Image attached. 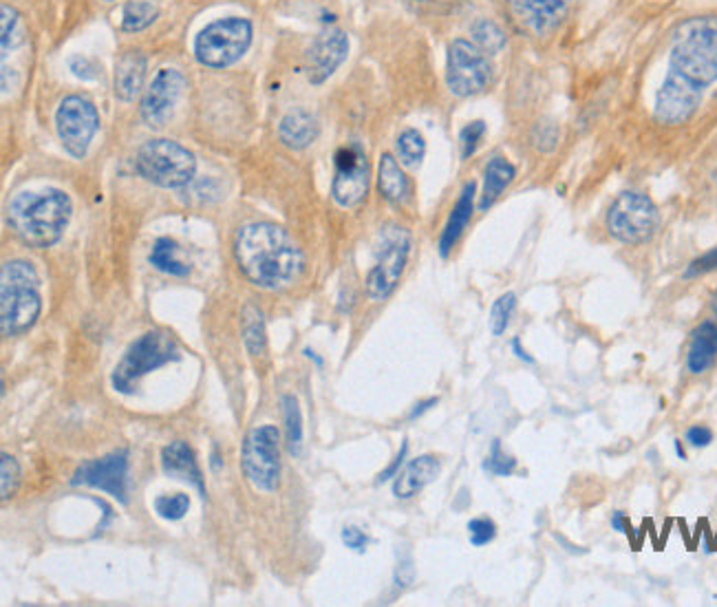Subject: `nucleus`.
<instances>
[{"instance_id":"dca6fc26","label":"nucleus","mask_w":717,"mask_h":607,"mask_svg":"<svg viewBox=\"0 0 717 607\" xmlns=\"http://www.w3.org/2000/svg\"><path fill=\"white\" fill-rule=\"evenodd\" d=\"M347 53H349V38L345 31H340L336 27L320 31V34L314 38L312 47H309L305 60V71L309 82L323 84L325 80H329L338 71L342 62H345Z\"/></svg>"},{"instance_id":"c03bdc74","label":"nucleus","mask_w":717,"mask_h":607,"mask_svg":"<svg viewBox=\"0 0 717 607\" xmlns=\"http://www.w3.org/2000/svg\"><path fill=\"white\" fill-rule=\"evenodd\" d=\"M687 442L695 446V449H704V446H709L713 442V433L706 427H691L687 431Z\"/></svg>"},{"instance_id":"a211bd4d","label":"nucleus","mask_w":717,"mask_h":607,"mask_svg":"<svg viewBox=\"0 0 717 607\" xmlns=\"http://www.w3.org/2000/svg\"><path fill=\"white\" fill-rule=\"evenodd\" d=\"M508 3L517 23L534 34H548L570 9V0H508Z\"/></svg>"},{"instance_id":"0eeeda50","label":"nucleus","mask_w":717,"mask_h":607,"mask_svg":"<svg viewBox=\"0 0 717 607\" xmlns=\"http://www.w3.org/2000/svg\"><path fill=\"white\" fill-rule=\"evenodd\" d=\"M252 45V23L248 18L230 16L214 20L199 31L195 40V56L199 65L210 69H226L245 56Z\"/></svg>"},{"instance_id":"79ce46f5","label":"nucleus","mask_w":717,"mask_h":607,"mask_svg":"<svg viewBox=\"0 0 717 607\" xmlns=\"http://www.w3.org/2000/svg\"><path fill=\"white\" fill-rule=\"evenodd\" d=\"M715 268H717V250L704 254V257H700L698 261H693L684 276H687V279H691V276H700V274H706V272H711Z\"/></svg>"},{"instance_id":"4c0bfd02","label":"nucleus","mask_w":717,"mask_h":607,"mask_svg":"<svg viewBox=\"0 0 717 607\" xmlns=\"http://www.w3.org/2000/svg\"><path fill=\"white\" fill-rule=\"evenodd\" d=\"M0 475H3V488H0V495H3V502L16 493L20 484V466L9 453L0 455Z\"/></svg>"},{"instance_id":"473e14b6","label":"nucleus","mask_w":717,"mask_h":607,"mask_svg":"<svg viewBox=\"0 0 717 607\" xmlns=\"http://www.w3.org/2000/svg\"><path fill=\"white\" fill-rule=\"evenodd\" d=\"M515 307H517V296L512 292L497 298L495 305H492V310H490V329H492V334L501 336L506 332L508 325H510V318H512V314H515Z\"/></svg>"},{"instance_id":"1a4fd4ad","label":"nucleus","mask_w":717,"mask_h":607,"mask_svg":"<svg viewBox=\"0 0 717 607\" xmlns=\"http://www.w3.org/2000/svg\"><path fill=\"white\" fill-rule=\"evenodd\" d=\"M660 226L654 201L640 193H623L607 212V230L623 243H645Z\"/></svg>"},{"instance_id":"9d476101","label":"nucleus","mask_w":717,"mask_h":607,"mask_svg":"<svg viewBox=\"0 0 717 607\" xmlns=\"http://www.w3.org/2000/svg\"><path fill=\"white\" fill-rule=\"evenodd\" d=\"M492 80V65L488 53L470 40H453L448 47L446 84L457 98H470L488 89Z\"/></svg>"},{"instance_id":"2eb2a0df","label":"nucleus","mask_w":717,"mask_h":607,"mask_svg":"<svg viewBox=\"0 0 717 607\" xmlns=\"http://www.w3.org/2000/svg\"><path fill=\"white\" fill-rule=\"evenodd\" d=\"M186 89V80L177 69H162L153 78L151 87L146 89L142 100V120L151 129H162V126L173 117L175 106Z\"/></svg>"},{"instance_id":"58836bf2","label":"nucleus","mask_w":717,"mask_h":607,"mask_svg":"<svg viewBox=\"0 0 717 607\" xmlns=\"http://www.w3.org/2000/svg\"><path fill=\"white\" fill-rule=\"evenodd\" d=\"M468 535H470V543H473L475 548L486 546V543H490L492 539L497 537L495 521L488 519V517L473 519V521H470V524H468Z\"/></svg>"},{"instance_id":"6ab92c4d","label":"nucleus","mask_w":717,"mask_h":607,"mask_svg":"<svg viewBox=\"0 0 717 607\" xmlns=\"http://www.w3.org/2000/svg\"><path fill=\"white\" fill-rule=\"evenodd\" d=\"M442 473V464L435 455H420L409 462V466L398 475L393 484V495L398 499H411L424 488L435 482Z\"/></svg>"},{"instance_id":"8fccbe9b","label":"nucleus","mask_w":717,"mask_h":607,"mask_svg":"<svg viewBox=\"0 0 717 607\" xmlns=\"http://www.w3.org/2000/svg\"><path fill=\"white\" fill-rule=\"evenodd\" d=\"M676 451H678V455L682 457V460H684V451H682V446H680V442H676Z\"/></svg>"},{"instance_id":"7c9ffc66","label":"nucleus","mask_w":717,"mask_h":607,"mask_svg":"<svg viewBox=\"0 0 717 607\" xmlns=\"http://www.w3.org/2000/svg\"><path fill=\"white\" fill-rule=\"evenodd\" d=\"M157 14L159 12L153 3H146V0H133V3H128L122 12V29L142 31L148 25L155 23Z\"/></svg>"},{"instance_id":"20e7f679","label":"nucleus","mask_w":717,"mask_h":607,"mask_svg":"<svg viewBox=\"0 0 717 607\" xmlns=\"http://www.w3.org/2000/svg\"><path fill=\"white\" fill-rule=\"evenodd\" d=\"M38 274L27 261H9L0 274V329L5 338L29 332L36 325L42 301Z\"/></svg>"},{"instance_id":"49530a36","label":"nucleus","mask_w":717,"mask_h":607,"mask_svg":"<svg viewBox=\"0 0 717 607\" xmlns=\"http://www.w3.org/2000/svg\"><path fill=\"white\" fill-rule=\"evenodd\" d=\"M512 351H515V354H517V358H519V360H523V362H530V365H532V362H534V358H532V356L528 354V351L521 347V340H519V338H515V340H512Z\"/></svg>"},{"instance_id":"423d86ee","label":"nucleus","mask_w":717,"mask_h":607,"mask_svg":"<svg viewBox=\"0 0 717 607\" xmlns=\"http://www.w3.org/2000/svg\"><path fill=\"white\" fill-rule=\"evenodd\" d=\"M135 168L155 186L184 188L195 177L197 162L188 148L173 140H151L137 151Z\"/></svg>"},{"instance_id":"f8f14e48","label":"nucleus","mask_w":717,"mask_h":607,"mask_svg":"<svg viewBox=\"0 0 717 607\" xmlns=\"http://www.w3.org/2000/svg\"><path fill=\"white\" fill-rule=\"evenodd\" d=\"M100 129V115L95 111L93 102L80 95H69L58 106L56 113V131L62 146L67 151L82 159L87 155L95 133Z\"/></svg>"},{"instance_id":"603ef678","label":"nucleus","mask_w":717,"mask_h":607,"mask_svg":"<svg viewBox=\"0 0 717 607\" xmlns=\"http://www.w3.org/2000/svg\"><path fill=\"white\" fill-rule=\"evenodd\" d=\"M106 3H113V0H106Z\"/></svg>"},{"instance_id":"f704fd0d","label":"nucleus","mask_w":717,"mask_h":607,"mask_svg":"<svg viewBox=\"0 0 717 607\" xmlns=\"http://www.w3.org/2000/svg\"><path fill=\"white\" fill-rule=\"evenodd\" d=\"M190 508V499L184 495V493H177V495H162L155 499V510L157 515L162 519H168V521H177L184 517L188 513Z\"/></svg>"},{"instance_id":"ddd939ff","label":"nucleus","mask_w":717,"mask_h":607,"mask_svg":"<svg viewBox=\"0 0 717 607\" xmlns=\"http://www.w3.org/2000/svg\"><path fill=\"white\" fill-rule=\"evenodd\" d=\"M331 197L342 208H356L369 193V159L360 144L342 146L334 159Z\"/></svg>"},{"instance_id":"f257e3e1","label":"nucleus","mask_w":717,"mask_h":607,"mask_svg":"<svg viewBox=\"0 0 717 607\" xmlns=\"http://www.w3.org/2000/svg\"><path fill=\"white\" fill-rule=\"evenodd\" d=\"M234 257L248 281L263 290H281L303 272V252L274 223H248L234 237Z\"/></svg>"},{"instance_id":"c756f323","label":"nucleus","mask_w":717,"mask_h":607,"mask_svg":"<svg viewBox=\"0 0 717 607\" xmlns=\"http://www.w3.org/2000/svg\"><path fill=\"white\" fill-rule=\"evenodd\" d=\"M470 34H473L475 45L488 53V56H495V53L506 47L504 29L497 23H492V20H477V23L470 27Z\"/></svg>"},{"instance_id":"412c9836","label":"nucleus","mask_w":717,"mask_h":607,"mask_svg":"<svg viewBox=\"0 0 717 607\" xmlns=\"http://www.w3.org/2000/svg\"><path fill=\"white\" fill-rule=\"evenodd\" d=\"M146 80V58L142 51H124L115 62V95L122 102L135 100Z\"/></svg>"},{"instance_id":"393cba45","label":"nucleus","mask_w":717,"mask_h":607,"mask_svg":"<svg viewBox=\"0 0 717 607\" xmlns=\"http://www.w3.org/2000/svg\"><path fill=\"white\" fill-rule=\"evenodd\" d=\"M378 188H380L382 197L391 201V204H402V201H406V197H409V193H411L409 179H406L404 170L398 164V159L389 153H384L380 157Z\"/></svg>"},{"instance_id":"4468645a","label":"nucleus","mask_w":717,"mask_h":607,"mask_svg":"<svg viewBox=\"0 0 717 607\" xmlns=\"http://www.w3.org/2000/svg\"><path fill=\"white\" fill-rule=\"evenodd\" d=\"M73 486H91L100 488L120 499L122 504L128 502V451H115L102 460L84 462L76 475L71 479Z\"/></svg>"},{"instance_id":"cd10ccee","label":"nucleus","mask_w":717,"mask_h":607,"mask_svg":"<svg viewBox=\"0 0 717 607\" xmlns=\"http://www.w3.org/2000/svg\"><path fill=\"white\" fill-rule=\"evenodd\" d=\"M283 418H285V433H287V451L298 457L303 451V415L294 396L283 398Z\"/></svg>"},{"instance_id":"4be33fe9","label":"nucleus","mask_w":717,"mask_h":607,"mask_svg":"<svg viewBox=\"0 0 717 607\" xmlns=\"http://www.w3.org/2000/svg\"><path fill=\"white\" fill-rule=\"evenodd\" d=\"M318 133V120L303 109L290 111L283 117L281 124H278V137H281V142L287 148H292V151H303L309 144H314Z\"/></svg>"},{"instance_id":"a878e982","label":"nucleus","mask_w":717,"mask_h":607,"mask_svg":"<svg viewBox=\"0 0 717 607\" xmlns=\"http://www.w3.org/2000/svg\"><path fill=\"white\" fill-rule=\"evenodd\" d=\"M512 179H515V166H512L508 159L504 157L490 159L484 170V193H481L479 208L488 210L492 204H495L501 193L512 184Z\"/></svg>"},{"instance_id":"09e8293b","label":"nucleus","mask_w":717,"mask_h":607,"mask_svg":"<svg viewBox=\"0 0 717 607\" xmlns=\"http://www.w3.org/2000/svg\"><path fill=\"white\" fill-rule=\"evenodd\" d=\"M612 528L618 530V532H625L627 530V517L623 513H614L612 517Z\"/></svg>"},{"instance_id":"5701e85b","label":"nucleus","mask_w":717,"mask_h":607,"mask_svg":"<svg viewBox=\"0 0 717 607\" xmlns=\"http://www.w3.org/2000/svg\"><path fill=\"white\" fill-rule=\"evenodd\" d=\"M473 210H475V181H470V184L464 186L462 195H459L457 204H455V208L451 212V217H448L444 232L440 237V254L444 259L457 246V241L464 234L470 217H473Z\"/></svg>"},{"instance_id":"f3484780","label":"nucleus","mask_w":717,"mask_h":607,"mask_svg":"<svg viewBox=\"0 0 717 607\" xmlns=\"http://www.w3.org/2000/svg\"><path fill=\"white\" fill-rule=\"evenodd\" d=\"M702 93L704 91L695 89L691 84L667 73V78L656 95V120L669 126L687 122L700 106Z\"/></svg>"},{"instance_id":"ea45409f","label":"nucleus","mask_w":717,"mask_h":607,"mask_svg":"<svg viewBox=\"0 0 717 607\" xmlns=\"http://www.w3.org/2000/svg\"><path fill=\"white\" fill-rule=\"evenodd\" d=\"M486 133V124L477 120V122H470L468 126H464L462 133H459V146H462V157L468 159L470 155H473L477 151V146L481 142V137H484Z\"/></svg>"},{"instance_id":"39448f33","label":"nucleus","mask_w":717,"mask_h":607,"mask_svg":"<svg viewBox=\"0 0 717 607\" xmlns=\"http://www.w3.org/2000/svg\"><path fill=\"white\" fill-rule=\"evenodd\" d=\"M179 358L181 354L173 336L159 332V329L146 332L128 347L122 362L115 367L111 378L113 389L120 393H133L139 378H144L146 374H151V371Z\"/></svg>"},{"instance_id":"a19ab883","label":"nucleus","mask_w":717,"mask_h":607,"mask_svg":"<svg viewBox=\"0 0 717 607\" xmlns=\"http://www.w3.org/2000/svg\"><path fill=\"white\" fill-rule=\"evenodd\" d=\"M369 541L371 539L365 535V532L356 526H347L345 530H342V543H345V546L353 552H365Z\"/></svg>"},{"instance_id":"7ed1b4c3","label":"nucleus","mask_w":717,"mask_h":607,"mask_svg":"<svg viewBox=\"0 0 717 607\" xmlns=\"http://www.w3.org/2000/svg\"><path fill=\"white\" fill-rule=\"evenodd\" d=\"M71 219V199L58 188L18 193L9 204V223L29 248L45 250L58 243Z\"/></svg>"},{"instance_id":"c9c22d12","label":"nucleus","mask_w":717,"mask_h":607,"mask_svg":"<svg viewBox=\"0 0 717 607\" xmlns=\"http://www.w3.org/2000/svg\"><path fill=\"white\" fill-rule=\"evenodd\" d=\"M484 468L488 473L497 475V477H510L512 473H515L517 468V460L512 455L504 453V449H501V442L495 440L492 442V449H490V455L488 460L484 462Z\"/></svg>"},{"instance_id":"bb28decb","label":"nucleus","mask_w":717,"mask_h":607,"mask_svg":"<svg viewBox=\"0 0 717 607\" xmlns=\"http://www.w3.org/2000/svg\"><path fill=\"white\" fill-rule=\"evenodd\" d=\"M177 243L173 239H157L153 252H151V265L155 270L170 274V276H186L190 272V268L186 263H181L177 259Z\"/></svg>"},{"instance_id":"aec40b11","label":"nucleus","mask_w":717,"mask_h":607,"mask_svg":"<svg viewBox=\"0 0 717 607\" xmlns=\"http://www.w3.org/2000/svg\"><path fill=\"white\" fill-rule=\"evenodd\" d=\"M162 468L168 477L192 484L201 493V497H206V484H203L199 464L195 460V453H192L186 442L179 440L166 446L162 451Z\"/></svg>"},{"instance_id":"e433bc0d","label":"nucleus","mask_w":717,"mask_h":607,"mask_svg":"<svg viewBox=\"0 0 717 607\" xmlns=\"http://www.w3.org/2000/svg\"><path fill=\"white\" fill-rule=\"evenodd\" d=\"M466 0H409L413 12L422 16H448L457 12Z\"/></svg>"},{"instance_id":"f03ea898","label":"nucleus","mask_w":717,"mask_h":607,"mask_svg":"<svg viewBox=\"0 0 717 607\" xmlns=\"http://www.w3.org/2000/svg\"><path fill=\"white\" fill-rule=\"evenodd\" d=\"M669 73L704 91L717 82V18L684 20L671 36Z\"/></svg>"},{"instance_id":"c85d7f7f","label":"nucleus","mask_w":717,"mask_h":607,"mask_svg":"<svg viewBox=\"0 0 717 607\" xmlns=\"http://www.w3.org/2000/svg\"><path fill=\"white\" fill-rule=\"evenodd\" d=\"M243 340H245V347H248V351L254 358H263L267 354L263 314L256 310V307H245Z\"/></svg>"},{"instance_id":"b1692460","label":"nucleus","mask_w":717,"mask_h":607,"mask_svg":"<svg viewBox=\"0 0 717 607\" xmlns=\"http://www.w3.org/2000/svg\"><path fill=\"white\" fill-rule=\"evenodd\" d=\"M717 358V323L706 321L691 336L687 367L691 374H704Z\"/></svg>"},{"instance_id":"de8ad7c7","label":"nucleus","mask_w":717,"mask_h":607,"mask_svg":"<svg viewBox=\"0 0 717 607\" xmlns=\"http://www.w3.org/2000/svg\"><path fill=\"white\" fill-rule=\"evenodd\" d=\"M433 404H437V398H431V400H426V402H420V404H417V407H415V409H413V413H411V420L420 418V415H422L424 411L431 409Z\"/></svg>"},{"instance_id":"2f4dec72","label":"nucleus","mask_w":717,"mask_h":607,"mask_svg":"<svg viewBox=\"0 0 717 607\" xmlns=\"http://www.w3.org/2000/svg\"><path fill=\"white\" fill-rule=\"evenodd\" d=\"M395 148H398L400 162L404 166L415 168V166L422 164L424 153H426V142H424V137L417 133L415 129H406L404 133H400L398 144H395Z\"/></svg>"},{"instance_id":"a18cd8bd","label":"nucleus","mask_w":717,"mask_h":607,"mask_svg":"<svg viewBox=\"0 0 717 607\" xmlns=\"http://www.w3.org/2000/svg\"><path fill=\"white\" fill-rule=\"evenodd\" d=\"M406 453H409V444L404 442V444H402V449H400V453L395 455V460L389 464V468H384V471L380 473V477H378V482H380V484H382V482H387V479H391V477L398 475L402 462L406 460Z\"/></svg>"},{"instance_id":"72a5a7b5","label":"nucleus","mask_w":717,"mask_h":607,"mask_svg":"<svg viewBox=\"0 0 717 607\" xmlns=\"http://www.w3.org/2000/svg\"><path fill=\"white\" fill-rule=\"evenodd\" d=\"M0 12H3V18H0L3 20V38L0 40H3V53H7L9 49L18 47L20 42L25 40V36H23L25 31H23V23H20V14L14 7L3 5L0 7Z\"/></svg>"},{"instance_id":"3c124183","label":"nucleus","mask_w":717,"mask_h":607,"mask_svg":"<svg viewBox=\"0 0 717 607\" xmlns=\"http://www.w3.org/2000/svg\"><path fill=\"white\" fill-rule=\"evenodd\" d=\"M713 312H715V316H717V294H715V298H713Z\"/></svg>"},{"instance_id":"9b49d317","label":"nucleus","mask_w":717,"mask_h":607,"mask_svg":"<svg viewBox=\"0 0 717 607\" xmlns=\"http://www.w3.org/2000/svg\"><path fill=\"white\" fill-rule=\"evenodd\" d=\"M241 466L256 491H276L281 482V455L274 427H259L248 433L241 451Z\"/></svg>"},{"instance_id":"6e6552de","label":"nucleus","mask_w":717,"mask_h":607,"mask_svg":"<svg viewBox=\"0 0 717 607\" xmlns=\"http://www.w3.org/2000/svg\"><path fill=\"white\" fill-rule=\"evenodd\" d=\"M409 250L411 237L404 228L389 226L382 230L376 252V265L369 270L365 281L371 301H387L393 294V290L400 283L406 259H409Z\"/></svg>"},{"instance_id":"37998d69","label":"nucleus","mask_w":717,"mask_h":607,"mask_svg":"<svg viewBox=\"0 0 717 607\" xmlns=\"http://www.w3.org/2000/svg\"><path fill=\"white\" fill-rule=\"evenodd\" d=\"M69 67H71V71L76 73V76L82 78V80H93V78H95V71H98L89 58H82V56L71 58V60H69Z\"/></svg>"}]
</instances>
